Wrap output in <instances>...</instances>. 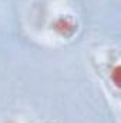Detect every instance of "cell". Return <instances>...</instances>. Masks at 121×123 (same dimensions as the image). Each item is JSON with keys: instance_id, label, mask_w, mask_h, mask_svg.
I'll return each mask as SVG.
<instances>
[{"instance_id": "obj_1", "label": "cell", "mask_w": 121, "mask_h": 123, "mask_svg": "<svg viewBox=\"0 0 121 123\" xmlns=\"http://www.w3.org/2000/svg\"><path fill=\"white\" fill-rule=\"evenodd\" d=\"M53 30L56 31L59 36H61V37H70V36H73L76 33L77 25H76V22L71 17H68V16H60V17H57L54 20Z\"/></svg>"}, {"instance_id": "obj_2", "label": "cell", "mask_w": 121, "mask_h": 123, "mask_svg": "<svg viewBox=\"0 0 121 123\" xmlns=\"http://www.w3.org/2000/svg\"><path fill=\"white\" fill-rule=\"evenodd\" d=\"M4 123H17V122H13V120H9V122H4Z\"/></svg>"}]
</instances>
